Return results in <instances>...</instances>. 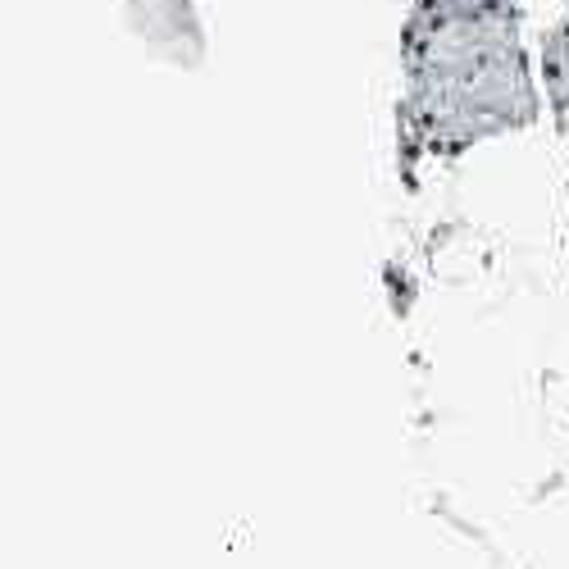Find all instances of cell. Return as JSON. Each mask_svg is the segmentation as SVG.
Returning <instances> with one entry per match:
<instances>
[{
    "instance_id": "cell-1",
    "label": "cell",
    "mask_w": 569,
    "mask_h": 569,
    "mask_svg": "<svg viewBox=\"0 0 569 569\" xmlns=\"http://www.w3.org/2000/svg\"><path fill=\"white\" fill-rule=\"evenodd\" d=\"M401 147L419 156L465 147L538 119V82L515 14H460L415 0L401 32Z\"/></svg>"
}]
</instances>
